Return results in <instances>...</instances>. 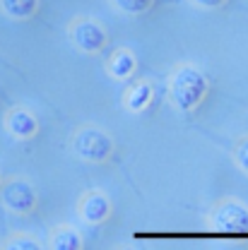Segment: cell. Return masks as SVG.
Returning a JSON list of instances; mask_svg holds the SVG:
<instances>
[{
  "instance_id": "1",
  "label": "cell",
  "mask_w": 248,
  "mask_h": 250,
  "mask_svg": "<svg viewBox=\"0 0 248 250\" xmlns=\"http://www.w3.org/2000/svg\"><path fill=\"white\" fill-rule=\"evenodd\" d=\"M210 94V77L193 62H179L169 72L166 96L171 106L181 113H193L203 106Z\"/></svg>"
},
{
  "instance_id": "2",
  "label": "cell",
  "mask_w": 248,
  "mask_h": 250,
  "mask_svg": "<svg viewBox=\"0 0 248 250\" xmlns=\"http://www.w3.org/2000/svg\"><path fill=\"white\" fill-rule=\"evenodd\" d=\"M70 149L87 164H106L116 152V142L106 130L96 125H80L70 137Z\"/></svg>"
},
{
  "instance_id": "3",
  "label": "cell",
  "mask_w": 248,
  "mask_h": 250,
  "mask_svg": "<svg viewBox=\"0 0 248 250\" xmlns=\"http://www.w3.org/2000/svg\"><path fill=\"white\" fill-rule=\"evenodd\" d=\"M207 221L219 233H248V207L236 197H222L212 205Z\"/></svg>"
},
{
  "instance_id": "4",
  "label": "cell",
  "mask_w": 248,
  "mask_h": 250,
  "mask_svg": "<svg viewBox=\"0 0 248 250\" xmlns=\"http://www.w3.org/2000/svg\"><path fill=\"white\" fill-rule=\"evenodd\" d=\"M70 43L87 56H99L109 46V31L92 17H75L68 27Z\"/></svg>"
},
{
  "instance_id": "5",
  "label": "cell",
  "mask_w": 248,
  "mask_h": 250,
  "mask_svg": "<svg viewBox=\"0 0 248 250\" xmlns=\"http://www.w3.org/2000/svg\"><path fill=\"white\" fill-rule=\"evenodd\" d=\"M0 202H2L10 212L27 217V214H31V212L36 209L39 195H36L34 186H31L27 178L15 176V178L0 181Z\"/></svg>"
},
{
  "instance_id": "6",
  "label": "cell",
  "mask_w": 248,
  "mask_h": 250,
  "mask_svg": "<svg viewBox=\"0 0 248 250\" xmlns=\"http://www.w3.org/2000/svg\"><path fill=\"white\" fill-rule=\"evenodd\" d=\"M113 214L111 197L101 190H85L77 200V217L87 226H101Z\"/></svg>"
},
{
  "instance_id": "7",
  "label": "cell",
  "mask_w": 248,
  "mask_h": 250,
  "mask_svg": "<svg viewBox=\"0 0 248 250\" xmlns=\"http://www.w3.org/2000/svg\"><path fill=\"white\" fill-rule=\"evenodd\" d=\"M5 127L17 140H31L39 135V118L24 106H12L5 113Z\"/></svg>"
},
{
  "instance_id": "8",
  "label": "cell",
  "mask_w": 248,
  "mask_h": 250,
  "mask_svg": "<svg viewBox=\"0 0 248 250\" xmlns=\"http://www.w3.org/2000/svg\"><path fill=\"white\" fill-rule=\"evenodd\" d=\"M155 101V87L150 80H137L133 84H128L123 94V106L130 113H145Z\"/></svg>"
},
{
  "instance_id": "9",
  "label": "cell",
  "mask_w": 248,
  "mask_h": 250,
  "mask_svg": "<svg viewBox=\"0 0 248 250\" xmlns=\"http://www.w3.org/2000/svg\"><path fill=\"white\" fill-rule=\"evenodd\" d=\"M135 70H137V58L130 48H116L106 61V72L118 82H128L135 75Z\"/></svg>"
},
{
  "instance_id": "10",
  "label": "cell",
  "mask_w": 248,
  "mask_h": 250,
  "mask_svg": "<svg viewBox=\"0 0 248 250\" xmlns=\"http://www.w3.org/2000/svg\"><path fill=\"white\" fill-rule=\"evenodd\" d=\"M46 248L51 250H82L85 248V238L77 229H72L70 224H56L48 233V243Z\"/></svg>"
},
{
  "instance_id": "11",
  "label": "cell",
  "mask_w": 248,
  "mask_h": 250,
  "mask_svg": "<svg viewBox=\"0 0 248 250\" xmlns=\"http://www.w3.org/2000/svg\"><path fill=\"white\" fill-rule=\"evenodd\" d=\"M39 5H41V0H0V10L7 17L20 20V22L31 20L39 12Z\"/></svg>"
},
{
  "instance_id": "12",
  "label": "cell",
  "mask_w": 248,
  "mask_h": 250,
  "mask_svg": "<svg viewBox=\"0 0 248 250\" xmlns=\"http://www.w3.org/2000/svg\"><path fill=\"white\" fill-rule=\"evenodd\" d=\"M111 7L121 15H130V17H142L155 7L157 0H109Z\"/></svg>"
},
{
  "instance_id": "13",
  "label": "cell",
  "mask_w": 248,
  "mask_h": 250,
  "mask_svg": "<svg viewBox=\"0 0 248 250\" xmlns=\"http://www.w3.org/2000/svg\"><path fill=\"white\" fill-rule=\"evenodd\" d=\"M0 248L2 250H41L44 246L34 236H29V233H15L5 243H0Z\"/></svg>"
},
{
  "instance_id": "14",
  "label": "cell",
  "mask_w": 248,
  "mask_h": 250,
  "mask_svg": "<svg viewBox=\"0 0 248 250\" xmlns=\"http://www.w3.org/2000/svg\"><path fill=\"white\" fill-rule=\"evenodd\" d=\"M234 161H236V166L248 176V137H241V140L236 142V147H234Z\"/></svg>"
},
{
  "instance_id": "15",
  "label": "cell",
  "mask_w": 248,
  "mask_h": 250,
  "mask_svg": "<svg viewBox=\"0 0 248 250\" xmlns=\"http://www.w3.org/2000/svg\"><path fill=\"white\" fill-rule=\"evenodd\" d=\"M188 2L200 7V10H222L229 0H188Z\"/></svg>"
},
{
  "instance_id": "16",
  "label": "cell",
  "mask_w": 248,
  "mask_h": 250,
  "mask_svg": "<svg viewBox=\"0 0 248 250\" xmlns=\"http://www.w3.org/2000/svg\"><path fill=\"white\" fill-rule=\"evenodd\" d=\"M0 181H2V178H0Z\"/></svg>"
}]
</instances>
